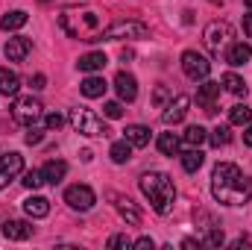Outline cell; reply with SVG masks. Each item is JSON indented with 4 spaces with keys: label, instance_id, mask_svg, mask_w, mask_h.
<instances>
[{
    "label": "cell",
    "instance_id": "f6af8a7d",
    "mask_svg": "<svg viewBox=\"0 0 252 250\" xmlns=\"http://www.w3.org/2000/svg\"><path fill=\"white\" fill-rule=\"evenodd\" d=\"M244 3H247V6H250V9H252V0H244Z\"/></svg>",
    "mask_w": 252,
    "mask_h": 250
},
{
    "label": "cell",
    "instance_id": "4fadbf2b",
    "mask_svg": "<svg viewBox=\"0 0 252 250\" xmlns=\"http://www.w3.org/2000/svg\"><path fill=\"white\" fill-rule=\"evenodd\" d=\"M217 97H220V83H211V80H208V83H202V85H199V91H196V103H199L208 115H214V112H217V109H214V100H217Z\"/></svg>",
    "mask_w": 252,
    "mask_h": 250
},
{
    "label": "cell",
    "instance_id": "8d00e7d4",
    "mask_svg": "<svg viewBox=\"0 0 252 250\" xmlns=\"http://www.w3.org/2000/svg\"><path fill=\"white\" fill-rule=\"evenodd\" d=\"M106 245H109L112 250H115V248H132V242H129L126 236H112V239H109Z\"/></svg>",
    "mask_w": 252,
    "mask_h": 250
},
{
    "label": "cell",
    "instance_id": "7c38bea8",
    "mask_svg": "<svg viewBox=\"0 0 252 250\" xmlns=\"http://www.w3.org/2000/svg\"><path fill=\"white\" fill-rule=\"evenodd\" d=\"M30 50H32V42L24 39V36H15V39L6 42V59L9 62H24L30 56Z\"/></svg>",
    "mask_w": 252,
    "mask_h": 250
},
{
    "label": "cell",
    "instance_id": "d6986e66",
    "mask_svg": "<svg viewBox=\"0 0 252 250\" xmlns=\"http://www.w3.org/2000/svg\"><path fill=\"white\" fill-rule=\"evenodd\" d=\"M252 59V47L247 44V42H238V44H232L229 50H226V62L229 65H247Z\"/></svg>",
    "mask_w": 252,
    "mask_h": 250
},
{
    "label": "cell",
    "instance_id": "836d02e7",
    "mask_svg": "<svg viewBox=\"0 0 252 250\" xmlns=\"http://www.w3.org/2000/svg\"><path fill=\"white\" fill-rule=\"evenodd\" d=\"M170 97H173V94H170V88H167V85H156V91H153V103H156V106L170 103Z\"/></svg>",
    "mask_w": 252,
    "mask_h": 250
},
{
    "label": "cell",
    "instance_id": "e575fe53",
    "mask_svg": "<svg viewBox=\"0 0 252 250\" xmlns=\"http://www.w3.org/2000/svg\"><path fill=\"white\" fill-rule=\"evenodd\" d=\"M103 112H106V118H121L124 115V106H121V100H109L103 106Z\"/></svg>",
    "mask_w": 252,
    "mask_h": 250
},
{
    "label": "cell",
    "instance_id": "74e56055",
    "mask_svg": "<svg viewBox=\"0 0 252 250\" xmlns=\"http://www.w3.org/2000/svg\"><path fill=\"white\" fill-rule=\"evenodd\" d=\"M132 248H138V250H153V248H156V242H153L150 236H141L138 242H132Z\"/></svg>",
    "mask_w": 252,
    "mask_h": 250
},
{
    "label": "cell",
    "instance_id": "277c9868",
    "mask_svg": "<svg viewBox=\"0 0 252 250\" xmlns=\"http://www.w3.org/2000/svg\"><path fill=\"white\" fill-rule=\"evenodd\" d=\"M70 124H73V129H76L79 135H88V138L109 135V129H106V124H103V118H100L94 109H85V106L70 109Z\"/></svg>",
    "mask_w": 252,
    "mask_h": 250
},
{
    "label": "cell",
    "instance_id": "3957f363",
    "mask_svg": "<svg viewBox=\"0 0 252 250\" xmlns=\"http://www.w3.org/2000/svg\"><path fill=\"white\" fill-rule=\"evenodd\" d=\"M59 24L70 39H82V42H97V27H100V18L94 12H73V9H64L59 15Z\"/></svg>",
    "mask_w": 252,
    "mask_h": 250
},
{
    "label": "cell",
    "instance_id": "6da1fadb",
    "mask_svg": "<svg viewBox=\"0 0 252 250\" xmlns=\"http://www.w3.org/2000/svg\"><path fill=\"white\" fill-rule=\"evenodd\" d=\"M211 194L223 206H244L252 197V180L232 162H220L211 174Z\"/></svg>",
    "mask_w": 252,
    "mask_h": 250
},
{
    "label": "cell",
    "instance_id": "7a4b0ae2",
    "mask_svg": "<svg viewBox=\"0 0 252 250\" xmlns=\"http://www.w3.org/2000/svg\"><path fill=\"white\" fill-rule=\"evenodd\" d=\"M141 191L147 194L153 212L158 215H167L170 206H173V197H176V188H173V180L164 174V171H150L141 177Z\"/></svg>",
    "mask_w": 252,
    "mask_h": 250
},
{
    "label": "cell",
    "instance_id": "f35d334b",
    "mask_svg": "<svg viewBox=\"0 0 252 250\" xmlns=\"http://www.w3.org/2000/svg\"><path fill=\"white\" fill-rule=\"evenodd\" d=\"M24 138H27V144H38V141H41V129H35V126H30V132H27Z\"/></svg>",
    "mask_w": 252,
    "mask_h": 250
},
{
    "label": "cell",
    "instance_id": "5b68a950",
    "mask_svg": "<svg viewBox=\"0 0 252 250\" xmlns=\"http://www.w3.org/2000/svg\"><path fill=\"white\" fill-rule=\"evenodd\" d=\"M147 24L141 21H115L103 33H97V42H118V39H144Z\"/></svg>",
    "mask_w": 252,
    "mask_h": 250
},
{
    "label": "cell",
    "instance_id": "ab89813d",
    "mask_svg": "<svg viewBox=\"0 0 252 250\" xmlns=\"http://www.w3.org/2000/svg\"><path fill=\"white\" fill-rule=\"evenodd\" d=\"M44 83H47V77L44 74H35V77H30V85L38 91V88H44Z\"/></svg>",
    "mask_w": 252,
    "mask_h": 250
},
{
    "label": "cell",
    "instance_id": "bcb514c9",
    "mask_svg": "<svg viewBox=\"0 0 252 250\" xmlns=\"http://www.w3.org/2000/svg\"><path fill=\"white\" fill-rule=\"evenodd\" d=\"M211 3H220V0H211Z\"/></svg>",
    "mask_w": 252,
    "mask_h": 250
},
{
    "label": "cell",
    "instance_id": "ffe728a7",
    "mask_svg": "<svg viewBox=\"0 0 252 250\" xmlns=\"http://www.w3.org/2000/svg\"><path fill=\"white\" fill-rule=\"evenodd\" d=\"M24 212H27L30 218H47V215H50V200L35 194V197L24 200Z\"/></svg>",
    "mask_w": 252,
    "mask_h": 250
},
{
    "label": "cell",
    "instance_id": "cb8c5ba5",
    "mask_svg": "<svg viewBox=\"0 0 252 250\" xmlns=\"http://www.w3.org/2000/svg\"><path fill=\"white\" fill-rule=\"evenodd\" d=\"M202 162H205V156H202L199 147H190V150L182 153V168H185L188 174H196V171L202 168Z\"/></svg>",
    "mask_w": 252,
    "mask_h": 250
},
{
    "label": "cell",
    "instance_id": "5bb4252c",
    "mask_svg": "<svg viewBox=\"0 0 252 250\" xmlns=\"http://www.w3.org/2000/svg\"><path fill=\"white\" fill-rule=\"evenodd\" d=\"M115 88H118V97L126 100V103H132V100L138 97V83H135V77L126 74V71H121V74L115 77Z\"/></svg>",
    "mask_w": 252,
    "mask_h": 250
},
{
    "label": "cell",
    "instance_id": "ba28073f",
    "mask_svg": "<svg viewBox=\"0 0 252 250\" xmlns=\"http://www.w3.org/2000/svg\"><path fill=\"white\" fill-rule=\"evenodd\" d=\"M182 71H185V77H190V80H205L211 74V62L202 53H196V50H185L182 53Z\"/></svg>",
    "mask_w": 252,
    "mask_h": 250
},
{
    "label": "cell",
    "instance_id": "8992f818",
    "mask_svg": "<svg viewBox=\"0 0 252 250\" xmlns=\"http://www.w3.org/2000/svg\"><path fill=\"white\" fill-rule=\"evenodd\" d=\"M232 36H235V30H232L229 21H211V24L205 27V47H208L214 56H220V50L232 42Z\"/></svg>",
    "mask_w": 252,
    "mask_h": 250
},
{
    "label": "cell",
    "instance_id": "d4e9b609",
    "mask_svg": "<svg viewBox=\"0 0 252 250\" xmlns=\"http://www.w3.org/2000/svg\"><path fill=\"white\" fill-rule=\"evenodd\" d=\"M205 138H208V129H205V126H199V124L188 126V129H185V135H182V141H185L188 147H199Z\"/></svg>",
    "mask_w": 252,
    "mask_h": 250
},
{
    "label": "cell",
    "instance_id": "52a82bcc",
    "mask_svg": "<svg viewBox=\"0 0 252 250\" xmlns=\"http://www.w3.org/2000/svg\"><path fill=\"white\" fill-rule=\"evenodd\" d=\"M41 100L38 97H21L18 103H15V109H12V115H15V121L24 126H32L38 118H41Z\"/></svg>",
    "mask_w": 252,
    "mask_h": 250
},
{
    "label": "cell",
    "instance_id": "4316f807",
    "mask_svg": "<svg viewBox=\"0 0 252 250\" xmlns=\"http://www.w3.org/2000/svg\"><path fill=\"white\" fill-rule=\"evenodd\" d=\"M250 118H252V109L247 106V103H238V106L229 109V121H232L235 126H247L250 124Z\"/></svg>",
    "mask_w": 252,
    "mask_h": 250
},
{
    "label": "cell",
    "instance_id": "44dd1931",
    "mask_svg": "<svg viewBox=\"0 0 252 250\" xmlns=\"http://www.w3.org/2000/svg\"><path fill=\"white\" fill-rule=\"evenodd\" d=\"M124 132H126V141H129L132 147H147V144H150V126H144V124H129Z\"/></svg>",
    "mask_w": 252,
    "mask_h": 250
},
{
    "label": "cell",
    "instance_id": "f1b7e54d",
    "mask_svg": "<svg viewBox=\"0 0 252 250\" xmlns=\"http://www.w3.org/2000/svg\"><path fill=\"white\" fill-rule=\"evenodd\" d=\"M220 83L226 85V91H232V94H238V97H241V94H247V83H244L238 74H232V71H229V74H223V80H220Z\"/></svg>",
    "mask_w": 252,
    "mask_h": 250
},
{
    "label": "cell",
    "instance_id": "ac0fdd59",
    "mask_svg": "<svg viewBox=\"0 0 252 250\" xmlns=\"http://www.w3.org/2000/svg\"><path fill=\"white\" fill-rule=\"evenodd\" d=\"M64 174H67V165H64L62 159H50V162L41 168V177H44V183H50V186L62 183Z\"/></svg>",
    "mask_w": 252,
    "mask_h": 250
},
{
    "label": "cell",
    "instance_id": "d6a6232c",
    "mask_svg": "<svg viewBox=\"0 0 252 250\" xmlns=\"http://www.w3.org/2000/svg\"><path fill=\"white\" fill-rule=\"evenodd\" d=\"M21 183H24L27 188H32V191H35V188H41V183H44V177H41V171H27Z\"/></svg>",
    "mask_w": 252,
    "mask_h": 250
},
{
    "label": "cell",
    "instance_id": "7402d4cb",
    "mask_svg": "<svg viewBox=\"0 0 252 250\" xmlns=\"http://www.w3.org/2000/svg\"><path fill=\"white\" fill-rule=\"evenodd\" d=\"M18 88H21L18 74H15V71H9V68H0V94L15 97V94H18Z\"/></svg>",
    "mask_w": 252,
    "mask_h": 250
},
{
    "label": "cell",
    "instance_id": "8fae6325",
    "mask_svg": "<svg viewBox=\"0 0 252 250\" xmlns=\"http://www.w3.org/2000/svg\"><path fill=\"white\" fill-rule=\"evenodd\" d=\"M188 109H190V97L188 94H176V97H170V103H167L161 118H164V124H179V121H185Z\"/></svg>",
    "mask_w": 252,
    "mask_h": 250
},
{
    "label": "cell",
    "instance_id": "b9f144b4",
    "mask_svg": "<svg viewBox=\"0 0 252 250\" xmlns=\"http://www.w3.org/2000/svg\"><path fill=\"white\" fill-rule=\"evenodd\" d=\"M244 33L252 39V12H250V15H244Z\"/></svg>",
    "mask_w": 252,
    "mask_h": 250
},
{
    "label": "cell",
    "instance_id": "60d3db41",
    "mask_svg": "<svg viewBox=\"0 0 252 250\" xmlns=\"http://www.w3.org/2000/svg\"><path fill=\"white\" fill-rule=\"evenodd\" d=\"M252 242H250V236H241V239H235L232 242V248H250Z\"/></svg>",
    "mask_w": 252,
    "mask_h": 250
},
{
    "label": "cell",
    "instance_id": "9c48e42d",
    "mask_svg": "<svg viewBox=\"0 0 252 250\" xmlns=\"http://www.w3.org/2000/svg\"><path fill=\"white\" fill-rule=\"evenodd\" d=\"M64 203L70 206V209H79V212H85V209H91L94 203H97V194L91 191L88 186H67L64 188Z\"/></svg>",
    "mask_w": 252,
    "mask_h": 250
},
{
    "label": "cell",
    "instance_id": "2e32d148",
    "mask_svg": "<svg viewBox=\"0 0 252 250\" xmlns=\"http://www.w3.org/2000/svg\"><path fill=\"white\" fill-rule=\"evenodd\" d=\"M115 206H118L121 218H124L129 227H138V224H141V212L135 209V203H132L129 197H118V194H115Z\"/></svg>",
    "mask_w": 252,
    "mask_h": 250
},
{
    "label": "cell",
    "instance_id": "30bf717a",
    "mask_svg": "<svg viewBox=\"0 0 252 250\" xmlns=\"http://www.w3.org/2000/svg\"><path fill=\"white\" fill-rule=\"evenodd\" d=\"M21 171H24V156L21 153H3L0 156V191L9 186Z\"/></svg>",
    "mask_w": 252,
    "mask_h": 250
},
{
    "label": "cell",
    "instance_id": "603a6c76",
    "mask_svg": "<svg viewBox=\"0 0 252 250\" xmlns=\"http://www.w3.org/2000/svg\"><path fill=\"white\" fill-rule=\"evenodd\" d=\"M79 88H82V94H85V97H103L109 85H106V80H103V77H94V74H91V77H85V80H82V85H79Z\"/></svg>",
    "mask_w": 252,
    "mask_h": 250
},
{
    "label": "cell",
    "instance_id": "9a60e30c",
    "mask_svg": "<svg viewBox=\"0 0 252 250\" xmlns=\"http://www.w3.org/2000/svg\"><path fill=\"white\" fill-rule=\"evenodd\" d=\"M3 236H6L9 242H27V239L32 236V227H30L27 221L12 218V221H6V224H3Z\"/></svg>",
    "mask_w": 252,
    "mask_h": 250
},
{
    "label": "cell",
    "instance_id": "1f68e13d",
    "mask_svg": "<svg viewBox=\"0 0 252 250\" xmlns=\"http://www.w3.org/2000/svg\"><path fill=\"white\" fill-rule=\"evenodd\" d=\"M223 242H226V236H223V230H220V227H208V230H205V245L220 248Z\"/></svg>",
    "mask_w": 252,
    "mask_h": 250
},
{
    "label": "cell",
    "instance_id": "7bdbcfd3",
    "mask_svg": "<svg viewBox=\"0 0 252 250\" xmlns=\"http://www.w3.org/2000/svg\"><path fill=\"white\" fill-rule=\"evenodd\" d=\"M244 144L252 147V124H247V132H244Z\"/></svg>",
    "mask_w": 252,
    "mask_h": 250
},
{
    "label": "cell",
    "instance_id": "ee69618b",
    "mask_svg": "<svg viewBox=\"0 0 252 250\" xmlns=\"http://www.w3.org/2000/svg\"><path fill=\"white\" fill-rule=\"evenodd\" d=\"M182 248H185V250H196V248H199V242H193V239H185V242H182Z\"/></svg>",
    "mask_w": 252,
    "mask_h": 250
},
{
    "label": "cell",
    "instance_id": "4dcf8cb0",
    "mask_svg": "<svg viewBox=\"0 0 252 250\" xmlns=\"http://www.w3.org/2000/svg\"><path fill=\"white\" fill-rule=\"evenodd\" d=\"M208 138H211V144H214V147H226V144L232 141V135H229V126H214Z\"/></svg>",
    "mask_w": 252,
    "mask_h": 250
},
{
    "label": "cell",
    "instance_id": "d590c367",
    "mask_svg": "<svg viewBox=\"0 0 252 250\" xmlns=\"http://www.w3.org/2000/svg\"><path fill=\"white\" fill-rule=\"evenodd\" d=\"M62 124H64V118L59 115V112H50V115L44 118V126H47V129H59Z\"/></svg>",
    "mask_w": 252,
    "mask_h": 250
},
{
    "label": "cell",
    "instance_id": "484cf974",
    "mask_svg": "<svg viewBox=\"0 0 252 250\" xmlns=\"http://www.w3.org/2000/svg\"><path fill=\"white\" fill-rule=\"evenodd\" d=\"M27 24V12H6L3 18H0V30H21Z\"/></svg>",
    "mask_w": 252,
    "mask_h": 250
},
{
    "label": "cell",
    "instance_id": "e0dca14e",
    "mask_svg": "<svg viewBox=\"0 0 252 250\" xmlns=\"http://www.w3.org/2000/svg\"><path fill=\"white\" fill-rule=\"evenodd\" d=\"M106 53H100V50H91V53H85V56H79V71H85V74H97V71H103L106 68Z\"/></svg>",
    "mask_w": 252,
    "mask_h": 250
},
{
    "label": "cell",
    "instance_id": "83f0119b",
    "mask_svg": "<svg viewBox=\"0 0 252 250\" xmlns=\"http://www.w3.org/2000/svg\"><path fill=\"white\" fill-rule=\"evenodd\" d=\"M109 156H112L118 165H124V162L132 159V144H129L126 138H124V141H115V144H112V150H109Z\"/></svg>",
    "mask_w": 252,
    "mask_h": 250
},
{
    "label": "cell",
    "instance_id": "f546056e",
    "mask_svg": "<svg viewBox=\"0 0 252 250\" xmlns=\"http://www.w3.org/2000/svg\"><path fill=\"white\" fill-rule=\"evenodd\" d=\"M158 150H161L164 156H176V153H179V138H176L173 132H161V135H158Z\"/></svg>",
    "mask_w": 252,
    "mask_h": 250
}]
</instances>
